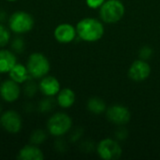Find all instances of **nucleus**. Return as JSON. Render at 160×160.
<instances>
[{"instance_id": "f8f14e48", "label": "nucleus", "mask_w": 160, "mask_h": 160, "mask_svg": "<svg viewBox=\"0 0 160 160\" xmlns=\"http://www.w3.org/2000/svg\"><path fill=\"white\" fill-rule=\"evenodd\" d=\"M38 90L45 97H55L61 90L60 82L55 77L46 75L40 79L38 83Z\"/></svg>"}, {"instance_id": "5701e85b", "label": "nucleus", "mask_w": 160, "mask_h": 160, "mask_svg": "<svg viewBox=\"0 0 160 160\" xmlns=\"http://www.w3.org/2000/svg\"><path fill=\"white\" fill-rule=\"evenodd\" d=\"M153 54V49L150 46H143L140 50V57L142 60H147L149 59Z\"/></svg>"}, {"instance_id": "39448f33", "label": "nucleus", "mask_w": 160, "mask_h": 160, "mask_svg": "<svg viewBox=\"0 0 160 160\" xmlns=\"http://www.w3.org/2000/svg\"><path fill=\"white\" fill-rule=\"evenodd\" d=\"M72 127V119L65 112H56L47 122L48 132L54 137H61L67 134Z\"/></svg>"}, {"instance_id": "6e6552de", "label": "nucleus", "mask_w": 160, "mask_h": 160, "mask_svg": "<svg viewBox=\"0 0 160 160\" xmlns=\"http://www.w3.org/2000/svg\"><path fill=\"white\" fill-rule=\"evenodd\" d=\"M106 115L110 122L118 126H124L128 124L131 118L129 110L123 105L116 104L109 107L106 110Z\"/></svg>"}, {"instance_id": "9d476101", "label": "nucleus", "mask_w": 160, "mask_h": 160, "mask_svg": "<svg viewBox=\"0 0 160 160\" xmlns=\"http://www.w3.org/2000/svg\"><path fill=\"white\" fill-rule=\"evenodd\" d=\"M150 74L151 67L145 60L142 59L134 61L128 69V77L135 82H142L146 80Z\"/></svg>"}, {"instance_id": "9b49d317", "label": "nucleus", "mask_w": 160, "mask_h": 160, "mask_svg": "<svg viewBox=\"0 0 160 160\" xmlns=\"http://www.w3.org/2000/svg\"><path fill=\"white\" fill-rule=\"evenodd\" d=\"M53 36H54V38L59 43H63V44L70 43L77 37L76 27L67 22L60 23L55 27Z\"/></svg>"}, {"instance_id": "b1692460", "label": "nucleus", "mask_w": 160, "mask_h": 160, "mask_svg": "<svg viewBox=\"0 0 160 160\" xmlns=\"http://www.w3.org/2000/svg\"><path fill=\"white\" fill-rule=\"evenodd\" d=\"M105 2V0H85L86 5L90 8H99L103 3Z\"/></svg>"}, {"instance_id": "f257e3e1", "label": "nucleus", "mask_w": 160, "mask_h": 160, "mask_svg": "<svg viewBox=\"0 0 160 160\" xmlns=\"http://www.w3.org/2000/svg\"><path fill=\"white\" fill-rule=\"evenodd\" d=\"M102 22L95 18H84L76 25L77 36L83 41L95 42L99 40L104 35Z\"/></svg>"}, {"instance_id": "bb28decb", "label": "nucleus", "mask_w": 160, "mask_h": 160, "mask_svg": "<svg viewBox=\"0 0 160 160\" xmlns=\"http://www.w3.org/2000/svg\"><path fill=\"white\" fill-rule=\"evenodd\" d=\"M8 2H15V1H18V0H6Z\"/></svg>"}, {"instance_id": "423d86ee", "label": "nucleus", "mask_w": 160, "mask_h": 160, "mask_svg": "<svg viewBox=\"0 0 160 160\" xmlns=\"http://www.w3.org/2000/svg\"><path fill=\"white\" fill-rule=\"evenodd\" d=\"M97 152L98 156L105 160L119 159L122 156V148L120 144L112 139H104L98 144Z\"/></svg>"}, {"instance_id": "dca6fc26", "label": "nucleus", "mask_w": 160, "mask_h": 160, "mask_svg": "<svg viewBox=\"0 0 160 160\" xmlns=\"http://www.w3.org/2000/svg\"><path fill=\"white\" fill-rule=\"evenodd\" d=\"M76 99V96L73 90L70 88L61 89L56 95V103L63 109L70 108Z\"/></svg>"}, {"instance_id": "4be33fe9", "label": "nucleus", "mask_w": 160, "mask_h": 160, "mask_svg": "<svg viewBox=\"0 0 160 160\" xmlns=\"http://www.w3.org/2000/svg\"><path fill=\"white\" fill-rule=\"evenodd\" d=\"M24 89H23V92L25 94V96L29 97V98H32L36 95L37 91L38 90V85H37L33 81L32 79H30L29 81H27L25 83H24Z\"/></svg>"}, {"instance_id": "20e7f679", "label": "nucleus", "mask_w": 160, "mask_h": 160, "mask_svg": "<svg viewBox=\"0 0 160 160\" xmlns=\"http://www.w3.org/2000/svg\"><path fill=\"white\" fill-rule=\"evenodd\" d=\"M8 28L11 32L17 35H22L33 29L35 21L33 16L28 12L19 10L12 13L9 16L8 20Z\"/></svg>"}, {"instance_id": "ddd939ff", "label": "nucleus", "mask_w": 160, "mask_h": 160, "mask_svg": "<svg viewBox=\"0 0 160 160\" xmlns=\"http://www.w3.org/2000/svg\"><path fill=\"white\" fill-rule=\"evenodd\" d=\"M17 64V57L13 51L0 48V74L8 73Z\"/></svg>"}, {"instance_id": "f03ea898", "label": "nucleus", "mask_w": 160, "mask_h": 160, "mask_svg": "<svg viewBox=\"0 0 160 160\" xmlns=\"http://www.w3.org/2000/svg\"><path fill=\"white\" fill-rule=\"evenodd\" d=\"M25 66L30 77L35 80H40L41 78L45 77L46 75H48L51 69L50 61L41 52L31 53L27 59Z\"/></svg>"}, {"instance_id": "f3484780", "label": "nucleus", "mask_w": 160, "mask_h": 160, "mask_svg": "<svg viewBox=\"0 0 160 160\" xmlns=\"http://www.w3.org/2000/svg\"><path fill=\"white\" fill-rule=\"evenodd\" d=\"M87 109L95 114H99L107 110L106 104L103 99L99 98H91L87 102Z\"/></svg>"}, {"instance_id": "0eeeda50", "label": "nucleus", "mask_w": 160, "mask_h": 160, "mask_svg": "<svg viewBox=\"0 0 160 160\" xmlns=\"http://www.w3.org/2000/svg\"><path fill=\"white\" fill-rule=\"evenodd\" d=\"M0 123L3 129L10 134L19 133L22 127V120L21 115L12 110L2 112L0 115Z\"/></svg>"}, {"instance_id": "7ed1b4c3", "label": "nucleus", "mask_w": 160, "mask_h": 160, "mask_svg": "<svg viewBox=\"0 0 160 160\" xmlns=\"http://www.w3.org/2000/svg\"><path fill=\"white\" fill-rule=\"evenodd\" d=\"M125 6L121 0H105L99 8L101 21L106 23H115L125 15Z\"/></svg>"}, {"instance_id": "393cba45", "label": "nucleus", "mask_w": 160, "mask_h": 160, "mask_svg": "<svg viewBox=\"0 0 160 160\" xmlns=\"http://www.w3.org/2000/svg\"><path fill=\"white\" fill-rule=\"evenodd\" d=\"M127 135H128V133H127L126 129H119V131L116 133V137L120 140H125L127 138Z\"/></svg>"}, {"instance_id": "1a4fd4ad", "label": "nucleus", "mask_w": 160, "mask_h": 160, "mask_svg": "<svg viewBox=\"0 0 160 160\" xmlns=\"http://www.w3.org/2000/svg\"><path fill=\"white\" fill-rule=\"evenodd\" d=\"M21 96L20 84L9 79L0 84V98L7 103H13Z\"/></svg>"}, {"instance_id": "a211bd4d", "label": "nucleus", "mask_w": 160, "mask_h": 160, "mask_svg": "<svg viewBox=\"0 0 160 160\" xmlns=\"http://www.w3.org/2000/svg\"><path fill=\"white\" fill-rule=\"evenodd\" d=\"M47 139L46 132L43 129H36L32 132L30 136V142L34 145H40Z\"/></svg>"}, {"instance_id": "4468645a", "label": "nucleus", "mask_w": 160, "mask_h": 160, "mask_svg": "<svg viewBox=\"0 0 160 160\" xmlns=\"http://www.w3.org/2000/svg\"><path fill=\"white\" fill-rule=\"evenodd\" d=\"M43 158V152L38 145L32 143L23 146L18 153V159L20 160H42Z\"/></svg>"}, {"instance_id": "cd10ccee", "label": "nucleus", "mask_w": 160, "mask_h": 160, "mask_svg": "<svg viewBox=\"0 0 160 160\" xmlns=\"http://www.w3.org/2000/svg\"><path fill=\"white\" fill-rule=\"evenodd\" d=\"M2 114V108H1V105H0V115Z\"/></svg>"}, {"instance_id": "aec40b11", "label": "nucleus", "mask_w": 160, "mask_h": 160, "mask_svg": "<svg viewBox=\"0 0 160 160\" xmlns=\"http://www.w3.org/2000/svg\"><path fill=\"white\" fill-rule=\"evenodd\" d=\"M54 107V100L51 97H46V98L41 99L38 103V111L41 112H49Z\"/></svg>"}, {"instance_id": "412c9836", "label": "nucleus", "mask_w": 160, "mask_h": 160, "mask_svg": "<svg viewBox=\"0 0 160 160\" xmlns=\"http://www.w3.org/2000/svg\"><path fill=\"white\" fill-rule=\"evenodd\" d=\"M24 49H25V43L23 38H22L21 37H16L11 40V50L14 52L21 53L24 51Z\"/></svg>"}, {"instance_id": "6ab92c4d", "label": "nucleus", "mask_w": 160, "mask_h": 160, "mask_svg": "<svg viewBox=\"0 0 160 160\" xmlns=\"http://www.w3.org/2000/svg\"><path fill=\"white\" fill-rule=\"evenodd\" d=\"M10 30L0 22V48L6 47L10 41Z\"/></svg>"}, {"instance_id": "a878e982", "label": "nucleus", "mask_w": 160, "mask_h": 160, "mask_svg": "<svg viewBox=\"0 0 160 160\" xmlns=\"http://www.w3.org/2000/svg\"><path fill=\"white\" fill-rule=\"evenodd\" d=\"M6 18H7V14L4 10H0V22L2 23L3 22L6 21Z\"/></svg>"}, {"instance_id": "2eb2a0df", "label": "nucleus", "mask_w": 160, "mask_h": 160, "mask_svg": "<svg viewBox=\"0 0 160 160\" xmlns=\"http://www.w3.org/2000/svg\"><path fill=\"white\" fill-rule=\"evenodd\" d=\"M9 78L11 80H13L14 82H18L19 84H22L25 83L27 81H29L30 79H32L28 73L27 68L24 65L19 64L17 63L8 72Z\"/></svg>"}]
</instances>
